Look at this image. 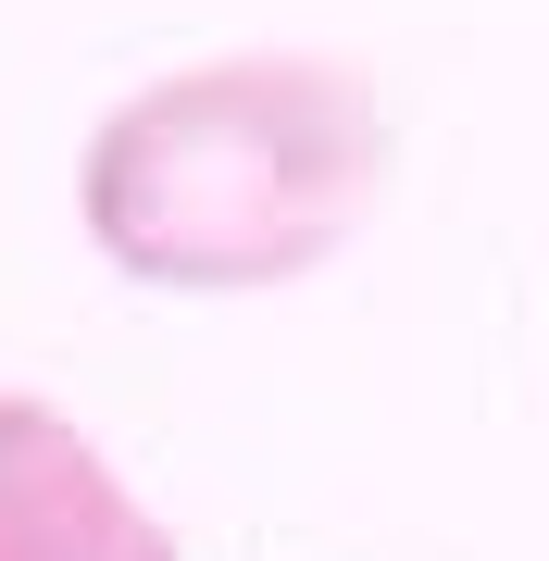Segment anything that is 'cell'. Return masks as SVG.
<instances>
[{"instance_id": "6da1fadb", "label": "cell", "mask_w": 549, "mask_h": 561, "mask_svg": "<svg viewBox=\"0 0 549 561\" xmlns=\"http://www.w3.org/2000/svg\"><path fill=\"white\" fill-rule=\"evenodd\" d=\"M400 125L338 50H213L125 88L88 125L76 225L125 287L263 300L300 287L375 225Z\"/></svg>"}, {"instance_id": "7a4b0ae2", "label": "cell", "mask_w": 549, "mask_h": 561, "mask_svg": "<svg viewBox=\"0 0 549 561\" xmlns=\"http://www.w3.org/2000/svg\"><path fill=\"white\" fill-rule=\"evenodd\" d=\"M0 561H187L62 400L0 387Z\"/></svg>"}]
</instances>
